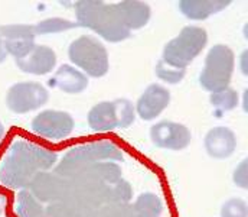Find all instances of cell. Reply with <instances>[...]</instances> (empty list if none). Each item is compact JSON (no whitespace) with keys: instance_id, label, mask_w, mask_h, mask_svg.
<instances>
[{"instance_id":"cell-1","label":"cell","mask_w":248,"mask_h":217,"mask_svg":"<svg viewBox=\"0 0 248 217\" xmlns=\"http://www.w3.org/2000/svg\"><path fill=\"white\" fill-rule=\"evenodd\" d=\"M58 164V155L41 145L17 138L0 159V184L9 190H26L38 172Z\"/></svg>"},{"instance_id":"cell-2","label":"cell","mask_w":248,"mask_h":217,"mask_svg":"<svg viewBox=\"0 0 248 217\" xmlns=\"http://www.w3.org/2000/svg\"><path fill=\"white\" fill-rule=\"evenodd\" d=\"M77 25L95 32L104 41L117 44L130 38L116 3L101 0H78L74 3Z\"/></svg>"},{"instance_id":"cell-3","label":"cell","mask_w":248,"mask_h":217,"mask_svg":"<svg viewBox=\"0 0 248 217\" xmlns=\"http://www.w3.org/2000/svg\"><path fill=\"white\" fill-rule=\"evenodd\" d=\"M103 161L123 162V150L110 141H95L78 145L62 156L61 161L55 165L54 172L63 178H72L84 172L93 164Z\"/></svg>"},{"instance_id":"cell-4","label":"cell","mask_w":248,"mask_h":217,"mask_svg":"<svg viewBox=\"0 0 248 217\" xmlns=\"http://www.w3.org/2000/svg\"><path fill=\"white\" fill-rule=\"evenodd\" d=\"M68 58L74 67L88 78H101L110 70V57L106 45L93 35H81L68 47Z\"/></svg>"},{"instance_id":"cell-5","label":"cell","mask_w":248,"mask_h":217,"mask_svg":"<svg viewBox=\"0 0 248 217\" xmlns=\"http://www.w3.org/2000/svg\"><path fill=\"white\" fill-rule=\"evenodd\" d=\"M208 32L205 28L198 25H187L181 32L170 39L162 51V58L169 66L186 70L187 66L206 48Z\"/></svg>"},{"instance_id":"cell-6","label":"cell","mask_w":248,"mask_h":217,"mask_svg":"<svg viewBox=\"0 0 248 217\" xmlns=\"http://www.w3.org/2000/svg\"><path fill=\"white\" fill-rule=\"evenodd\" d=\"M235 68L234 51L225 44H217L209 48L203 68L199 74V84L208 93H217L231 87Z\"/></svg>"},{"instance_id":"cell-7","label":"cell","mask_w":248,"mask_h":217,"mask_svg":"<svg viewBox=\"0 0 248 217\" xmlns=\"http://www.w3.org/2000/svg\"><path fill=\"white\" fill-rule=\"evenodd\" d=\"M49 100V90L38 81H19L9 87L6 106L12 113L23 115L44 107Z\"/></svg>"},{"instance_id":"cell-8","label":"cell","mask_w":248,"mask_h":217,"mask_svg":"<svg viewBox=\"0 0 248 217\" xmlns=\"http://www.w3.org/2000/svg\"><path fill=\"white\" fill-rule=\"evenodd\" d=\"M31 128L41 138L49 141H62L72 134L75 120L68 112L46 109L39 112L32 119Z\"/></svg>"},{"instance_id":"cell-9","label":"cell","mask_w":248,"mask_h":217,"mask_svg":"<svg viewBox=\"0 0 248 217\" xmlns=\"http://www.w3.org/2000/svg\"><path fill=\"white\" fill-rule=\"evenodd\" d=\"M150 141L159 149L166 150H184L190 141V129L179 122L173 120H160L150 128Z\"/></svg>"},{"instance_id":"cell-10","label":"cell","mask_w":248,"mask_h":217,"mask_svg":"<svg viewBox=\"0 0 248 217\" xmlns=\"http://www.w3.org/2000/svg\"><path fill=\"white\" fill-rule=\"evenodd\" d=\"M172 94L170 90L162 84L153 83L144 88L140 97L136 101V115L144 120L152 122L157 119L170 104Z\"/></svg>"},{"instance_id":"cell-11","label":"cell","mask_w":248,"mask_h":217,"mask_svg":"<svg viewBox=\"0 0 248 217\" xmlns=\"http://www.w3.org/2000/svg\"><path fill=\"white\" fill-rule=\"evenodd\" d=\"M28 190L41 203H58L65 199L66 178L51 171H42L35 175Z\"/></svg>"},{"instance_id":"cell-12","label":"cell","mask_w":248,"mask_h":217,"mask_svg":"<svg viewBox=\"0 0 248 217\" xmlns=\"http://www.w3.org/2000/svg\"><path fill=\"white\" fill-rule=\"evenodd\" d=\"M237 135L228 126H215L203 138V148L212 159H228L237 149Z\"/></svg>"},{"instance_id":"cell-13","label":"cell","mask_w":248,"mask_h":217,"mask_svg":"<svg viewBox=\"0 0 248 217\" xmlns=\"http://www.w3.org/2000/svg\"><path fill=\"white\" fill-rule=\"evenodd\" d=\"M16 66L20 71L31 75H46L57 67V54L48 45H35V48L23 60H17Z\"/></svg>"},{"instance_id":"cell-14","label":"cell","mask_w":248,"mask_h":217,"mask_svg":"<svg viewBox=\"0 0 248 217\" xmlns=\"http://www.w3.org/2000/svg\"><path fill=\"white\" fill-rule=\"evenodd\" d=\"M116 6L123 19V23L130 32L144 28L152 17V9L146 1L123 0L116 3Z\"/></svg>"},{"instance_id":"cell-15","label":"cell","mask_w":248,"mask_h":217,"mask_svg":"<svg viewBox=\"0 0 248 217\" xmlns=\"http://www.w3.org/2000/svg\"><path fill=\"white\" fill-rule=\"evenodd\" d=\"M231 4V0H181L179 12L190 20H205Z\"/></svg>"},{"instance_id":"cell-16","label":"cell","mask_w":248,"mask_h":217,"mask_svg":"<svg viewBox=\"0 0 248 217\" xmlns=\"http://www.w3.org/2000/svg\"><path fill=\"white\" fill-rule=\"evenodd\" d=\"M54 85H57L62 93L66 94H79L87 90L90 78L74 66L62 64L54 74Z\"/></svg>"},{"instance_id":"cell-17","label":"cell","mask_w":248,"mask_h":217,"mask_svg":"<svg viewBox=\"0 0 248 217\" xmlns=\"http://www.w3.org/2000/svg\"><path fill=\"white\" fill-rule=\"evenodd\" d=\"M87 122L90 129L94 132H110L117 129V117L113 100L94 104L87 115Z\"/></svg>"},{"instance_id":"cell-18","label":"cell","mask_w":248,"mask_h":217,"mask_svg":"<svg viewBox=\"0 0 248 217\" xmlns=\"http://www.w3.org/2000/svg\"><path fill=\"white\" fill-rule=\"evenodd\" d=\"M15 212L17 217H49L44 203H41L28 188L17 193Z\"/></svg>"},{"instance_id":"cell-19","label":"cell","mask_w":248,"mask_h":217,"mask_svg":"<svg viewBox=\"0 0 248 217\" xmlns=\"http://www.w3.org/2000/svg\"><path fill=\"white\" fill-rule=\"evenodd\" d=\"M131 209L137 217H162L163 201L155 193H143L136 199Z\"/></svg>"},{"instance_id":"cell-20","label":"cell","mask_w":248,"mask_h":217,"mask_svg":"<svg viewBox=\"0 0 248 217\" xmlns=\"http://www.w3.org/2000/svg\"><path fill=\"white\" fill-rule=\"evenodd\" d=\"M0 38L3 41H35V25L12 23L0 26Z\"/></svg>"},{"instance_id":"cell-21","label":"cell","mask_w":248,"mask_h":217,"mask_svg":"<svg viewBox=\"0 0 248 217\" xmlns=\"http://www.w3.org/2000/svg\"><path fill=\"white\" fill-rule=\"evenodd\" d=\"M77 22L65 17H46L35 25V35H54L77 28Z\"/></svg>"},{"instance_id":"cell-22","label":"cell","mask_w":248,"mask_h":217,"mask_svg":"<svg viewBox=\"0 0 248 217\" xmlns=\"http://www.w3.org/2000/svg\"><path fill=\"white\" fill-rule=\"evenodd\" d=\"M209 101L215 109L221 112H230V110H234L240 104V94L235 88L227 87L221 91L211 93Z\"/></svg>"},{"instance_id":"cell-23","label":"cell","mask_w":248,"mask_h":217,"mask_svg":"<svg viewBox=\"0 0 248 217\" xmlns=\"http://www.w3.org/2000/svg\"><path fill=\"white\" fill-rule=\"evenodd\" d=\"M133 199V187L128 181L120 180L107 187L106 203L108 204H127Z\"/></svg>"},{"instance_id":"cell-24","label":"cell","mask_w":248,"mask_h":217,"mask_svg":"<svg viewBox=\"0 0 248 217\" xmlns=\"http://www.w3.org/2000/svg\"><path fill=\"white\" fill-rule=\"evenodd\" d=\"M114 103V110H116V117H117V128L127 129L130 128L134 120H136V106L133 104L131 100L128 99H116L113 100Z\"/></svg>"},{"instance_id":"cell-25","label":"cell","mask_w":248,"mask_h":217,"mask_svg":"<svg viewBox=\"0 0 248 217\" xmlns=\"http://www.w3.org/2000/svg\"><path fill=\"white\" fill-rule=\"evenodd\" d=\"M155 74L159 80H162L166 84H179L185 78L186 70L176 68L173 66H169L163 60H159L155 67Z\"/></svg>"},{"instance_id":"cell-26","label":"cell","mask_w":248,"mask_h":217,"mask_svg":"<svg viewBox=\"0 0 248 217\" xmlns=\"http://www.w3.org/2000/svg\"><path fill=\"white\" fill-rule=\"evenodd\" d=\"M221 217H248L247 201L238 197L228 199L221 207Z\"/></svg>"},{"instance_id":"cell-27","label":"cell","mask_w":248,"mask_h":217,"mask_svg":"<svg viewBox=\"0 0 248 217\" xmlns=\"http://www.w3.org/2000/svg\"><path fill=\"white\" fill-rule=\"evenodd\" d=\"M35 41H4L7 55H12L15 61L23 60L35 48Z\"/></svg>"},{"instance_id":"cell-28","label":"cell","mask_w":248,"mask_h":217,"mask_svg":"<svg viewBox=\"0 0 248 217\" xmlns=\"http://www.w3.org/2000/svg\"><path fill=\"white\" fill-rule=\"evenodd\" d=\"M232 181L238 188L247 190L248 188V159H243L238 162L235 169L232 171Z\"/></svg>"},{"instance_id":"cell-29","label":"cell","mask_w":248,"mask_h":217,"mask_svg":"<svg viewBox=\"0 0 248 217\" xmlns=\"http://www.w3.org/2000/svg\"><path fill=\"white\" fill-rule=\"evenodd\" d=\"M238 67H240V71L243 75H248V51L244 50L241 54H240V58H238Z\"/></svg>"},{"instance_id":"cell-30","label":"cell","mask_w":248,"mask_h":217,"mask_svg":"<svg viewBox=\"0 0 248 217\" xmlns=\"http://www.w3.org/2000/svg\"><path fill=\"white\" fill-rule=\"evenodd\" d=\"M7 58V51H6V47H4V41L0 38V64L4 63Z\"/></svg>"},{"instance_id":"cell-31","label":"cell","mask_w":248,"mask_h":217,"mask_svg":"<svg viewBox=\"0 0 248 217\" xmlns=\"http://www.w3.org/2000/svg\"><path fill=\"white\" fill-rule=\"evenodd\" d=\"M243 112L247 113L248 112V90L246 88L243 93Z\"/></svg>"},{"instance_id":"cell-32","label":"cell","mask_w":248,"mask_h":217,"mask_svg":"<svg viewBox=\"0 0 248 217\" xmlns=\"http://www.w3.org/2000/svg\"><path fill=\"white\" fill-rule=\"evenodd\" d=\"M6 204H7V200L3 194H0V216L3 215L4 209H6Z\"/></svg>"},{"instance_id":"cell-33","label":"cell","mask_w":248,"mask_h":217,"mask_svg":"<svg viewBox=\"0 0 248 217\" xmlns=\"http://www.w3.org/2000/svg\"><path fill=\"white\" fill-rule=\"evenodd\" d=\"M3 136H4V126H3V123L0 122V141L3 139Z\"/></svg>"}]
</instances>
